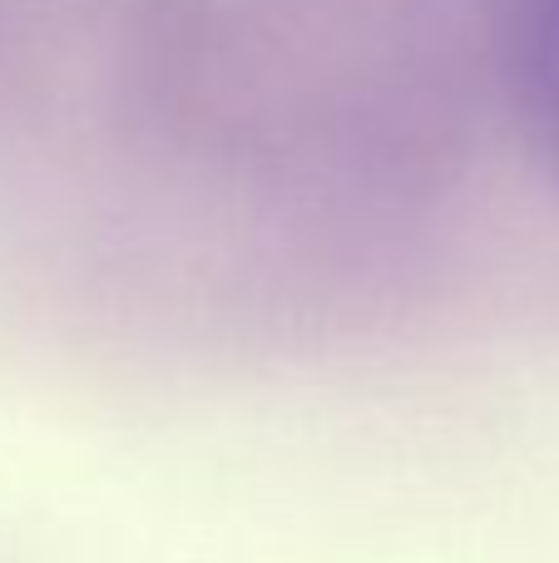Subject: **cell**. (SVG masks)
Wrapping results in <instances>:
<instances>
[{"label": "cell", "instance_id": "1", "mask_svg": "<svg viewBox=\"0 0 559 563\" xmlns=\"http://www.w3.org/2000/svg\"><path fill=\"white\" fill-rule=\"evenodd\" d=\"M505 69L525 129L559 168V0H511Z\"/></svg>", "mask_w": 559, "mask_h": 563}]
</instances>
